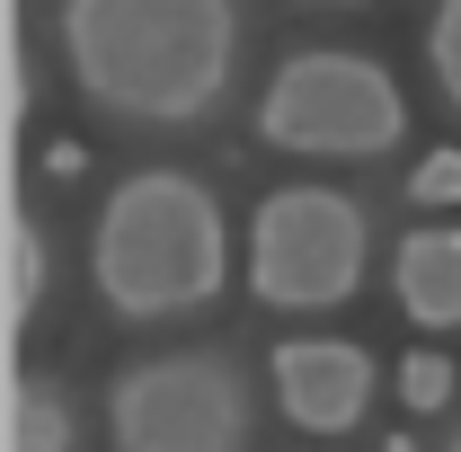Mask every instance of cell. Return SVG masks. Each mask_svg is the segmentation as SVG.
<instances>
[{"label": "cell", "instance_id": "1", "mask_svg": "<svg viewBox=\"0 0 461 452\" xmlns=\"http://www.w3.org/2000/svg\"><path fill=\"white\" fill-rule=\"evenodd\" d=\"M62 71L124 124H204L240 80L230 0H62Z\"/></svg>", "mask_w": 461, "mask_h": 452}, {"label": "cell", "instance_id": "2", "mask_svg": "<svg viewBox=\"0 0 461 452\" xmlns=\"http://www.w3.org/2000/svg\"><path fill=\"white\" fill-rule=\"evenodd\" d=\"M89 284L115 320L213 311L230 284L222 195L195 169H133L124 186H107L98 231H89Z\"/></svg>", "mask_w": 461, "mask_h": 452}, {"label": "cell", "instance_id": "3", "mask_svg": "<svg viewBox=\"0 0 461 452\" xmlns=\"http://www.w3.org/2000/svg\"><path fill=\"white\" fill-rule=\"evenodd\" d=\"M408 133V98L400 80L373 54H346V45H302L267 71V98H258V142L293 151V160H382L400 151Z\"/></svg>", "mask_w": 461, "mask_h": 452}, {"label": "cell", "instance_id": "4", "mask_svg": "<svg viewBox=\"0 0 461 452\" xmlns=\"http://www.w3.org/2000/svg\"><path fill=\"white\" fill-rule=\"evenodd\" d=\"M373 267V222L338 186H276L249 213V293L267 311H338L364 293Z\"/></svg>", "mask_w": 461, "mask_h": 452}, {"label": "cell", "instance_id": "5", "mask_svg": "<svg viewBox=\"0 0 461 452\" xmlns=\"http://www.w3.org/2000/svg\"><path fill=\"white\" fill-rule=\"evenodd\" d=\"M115 452H249V382L222 346L124 364L107 391Z\"/></svg>", "mask_w": 461, "mask_h": 452}, {"label": "cell", "instance_id": "6", "mask_svg": "<svg viewBox=\"0 0 461 452\" xmlns=\"http://www.w3.org/2000/svg\"><path fill=\"white\" fill-rule=\"evenodd\" d=\"M267 382H276V408L302 435H355L373 391H382L373 382V355L346 346V338H285L276 364H267Z\"/></svg>", "mask_w": 461, "mask_h": 452}, {"label": "cell", "instance_id": "7", "mask_svg": "<svg viewBox=\"0 0 461 452\" xmlns=\"http://www.w3.org/2000/svg\"><path fill=\"white\" fill-rule=\"evenodd\" d=\"M391 293L417 329H461V231L453 222H417L391 258Z\"/></svg>", "mask_w": 461, "mask_h": 452}, {"label": "cell", "instance_id": "8", "mask_svg": "<svg viewBox=\"0 0 461 452\" xmlns=\"http://www.w3.org/2000/svg\"><path fill=\"white\" fill-rule=\"evenodd\" d=\"M0 444H9V452H71V444H80L62 382H45V373H18V382H9V426H0Z\"/></svg>", "mask_w": 461, "mask_h": 452}, {"label": "cell", "instance_id": "9", "mask_svg": "<svg viewBox=\"0 0 461 452\" xmlns=\"http://www.w3.org/2000/svg\"><path fill=\"white\" fill-rule=\"evenodd\" d=\"M36 302H45V231L18 213V222H9V320L27 329Z\"/></svg>", "mask_w": 461, "mask_h": 452}, {"label": "cell", "instance_id": "10", "mask_svg": "<svg viewBox=\"0 0 461 452\" xmlns=\"http://www.w3.org/2000/svg\"><path fill=\"white\" fill-rule=\"evenodd\" d=\"M426 71H435V89L461 107V0H435V18H426Z\"/></svg>", "mask_w": 461, "mask_h": 452}, {"label": "cell", "instance_id": "11", "mask_svg": "<svg viewBox=\"0 0 461 452\" xmlns=\"http://www.w3.org/2000/svg\"><path fill=\"white\" fill-rule=\"evenodd\" d=\"M400 399L408 408H444V399H453V364H444V355H408L400 364Z\"/></svg>", "mask_w": 461, "mask_h": 452}, {"label": "cell", "instance_id": "12", "mask_svg": "<svg viewBox=\"0 0 461 452\" xmlns=\"http://www.w3.org/2000/svg\"><path fill=\"white\" fill-rule=\"evenodd\" d=\"M408 195H426V204H453V195H461V151H426V160L408 169Z\"/></svg>", "mask_w": 461, "mask_h": 452}, {"label": "cell", "instance_id": "13", "mask_svg": "<svg viewBox=\"0 0 461 452\" xmlns=\"http://www.w3.org/2000/svg\"><path fill=\"white\" fill-rule=\"evenodd\" d=\"M382 452H417V444H408V435H391V444H382Z\"/></svg>", "mask_w": 461, "mask_h": 452}, {"label": "cell", "instance_id": "14", "mask_svg": "<svg viewBox=\"0 0 461 452\" xmlns=\"http://www.w3.org/2000/svg\"><path fill=\"white\" fill-rule=\"evenodd\" d=\"M320 9H364V0H320Z\"/></svg>", "mask_w": 461, "mask_h": 452}, {"label": "cell", "instance_id": "15", "mask_svg": "<svg viewBox=\"0 0 461 452\" xmlns=\"http://www.w3.org/2000/svg\"><path fill=\"white\" fill-rule=\"evenodd\" d=\"M453 452H461V435H453Z\"/></svg>", "mask_w": 461, "mask_h": 452}]
</instances>
